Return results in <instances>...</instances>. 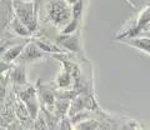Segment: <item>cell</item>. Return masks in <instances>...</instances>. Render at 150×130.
<instances>
[{"label":"cell","mask_w":150,"mask_h":130,"mask_svg":"<svg viewBox=\"0 0 150 130\" xmlns=\"http://www.w3.org/2000/svg\"><path fill=\"white\" fill-rule=\"evenodd\" d=\"M13 6L15 10L16 18L24 24L30 31L36 29V11L33 1H21L14 0Z\"/></svg>","instance_id":"6da1fadb"},{"label":"cell","mask_w":150,"mask_h":130,"mask_svg":"<svg viewBox=\"0 0 150 130\" xmlns=\"http://www.w3.org/2000/svg\"><path fill=\"white\" fill-rule=\"evenodd\" d=\"M70 13L71 11L68 6V3H64L63 0H53L50 3L49 18L55 25H67L70 21Z\"/></svg>","instance_id":"7a4b0ae2"},{"label":"cell","mask_w":150,"mask_h":130,"mask_svg":"<svg viewBox=\"0 0 150 130\" xmlns=\"http://www.w3.org/2000/svg\"><path fill=\"white\" fill-rule=\"evenodd\" d=\"M19 96H20V100H23V103L25 104L31 120H35L39 115V103H38L36 98V90L33 86H29L26 90L20 91Z\"/></svg>","instance_id":"3957f363"},{"label":"cell","mask_w":150,"mask_h":130,"mask_svg":"<svg viewBox=\"0 0 150 130\" xmlns=\"http://www.w3.org/2000/svg\"><path fill=\"white\" fill-rule=\"evenodd\" d=\"M44 57V52H41L35 43H29L25 45L23 53L19 57V60H21V63H26V61H34V60L41 59Z\"/></svg>","instance_id":"277c9868"},{"label":"cell","mask_w":150,"mask_h":130,"mask_svg":"<svg viewBox=\"0 0 150 130\" xmlns=\"http://www.w3.org/2000/svg\"><path fill=\"white\" fill-rule=\"evenodd\" d=\"M56 43L60 44L64 49L69 50V52H79V40L76 35H67L63 34L62 36H59L56 39Z\"/></svg>","instance_id":"5b68a950"},{"label":"cell","mask_w":150,"mask_h":130,"mask_svg":"<svg viewBox=\"0 0 150 130\" xmlns=\"http://www.w3.org/2000/svg\"><path fill=\"white\" fill-rule=\"evenodd\" d=\"M26 44H20V45H14V46H10V48H8L5 50V53L1 55V59L4 61H6L10 64L11 61H14L15 59H18L20 57V54L23 53V50H24Z\"/></svg>","instance_id":"8992f818"},{"label":"cell","mask_w":150,"mask_h":130,"mask_svg":"<svg viewBox=\"0 0 150 130\" xmlns=\"http://www.w3.org/2000/svg\"><path fill=\"white\" fill-rule=\"evenodd\" d=\"M11 78H13V81L15 85H19V86L25 85L26 84V73H25L24 65L20 64V65H18V66L14 68Z\"/></svg>","instance_id":"52a82bcc"},{"label":"cell","mask_w":150,"mask_h":130,"mask_svg":"<svg viewBox=\"0 0 150 130\" xmlns=\"http://www.w3.org/2000/svg\"><path fill=\"white\" fill-rule=\"evenodd\" d=\"M124 41L143 50V52L150 53V38H148V36H145V38H130V39H125Z\"/></svg>","instance_id":"ba28073f"},{"label":"cell","mask_w":150,"mask_h":130,"mask_svg":"<svg viewBox=\"0 0 150 130\" xmlns=\"http://www.w3.org/2000/svg\"><path fill=\"white\" fill-rule=\"evenodd\" d=\"M38 93H39V98L41 100H43V103L46 105V106H54L55 105V94L51 90L46 89V88H40L39 90H38Z\"/></svg>","instance_id":"9c48e42d"},{"label":"cell","mask_w":150,"mask_h":130,"mask_svg":"<svg viewBox=\"0 0 150 130\" xmlns=\"http://www.w3.org/2000/svg\"><path fill=\"white\" fill-rule=\"evenodd\" d=\"M11 29L14 30V32H15L16 35L24 36V38H26V36H29L31 34V31L28 29V28L18 19V18H15V19L13 20V23H11Z\"/></svg>","instance_id":"30bf717a"},{"label":"cell","mask_w":150,"mask_h":130,"mask_svg":"<svg viewBox=\"0 0 150 130\" xmlns=\"http://www.w3.org/2000/svg\"><path fill=\"white\" fill-rule=\"evenodd\" d=\"M56 84H58L60 89H68L71 85V75H70V73L65 70L62 74H59L58 78H56Z\"/></svg>","instance_id":"8fae6325"},{"label":"cell","mask_w":150,"mask_h":130,"mask_svg":"<svg viewBox=\"0 0 150 130\" xmlns=\"http://www.w3.org/2000/svg\"><path fill=\"white\" fill-rule=\"evenodd\" d=\"M55 109H56V113H58V115L59 117H64L65 114H67V111L69 110V108H70V100H68V99H62L60 98L59 100H56L55 101Z\"/></svg>","instance_id":"7c38bea8"},{"label":"cell","mask_w":150,"mask_h":130,"mask_svg":"<svg viewBox=\"0 0 150 130\" xmlns=\"http://www.w3.org/2000/svg\"><path fill=\"white\" fill-rule=\"evenodd\" d=\"M15 111H16L18 118L20 119V120H23V122H26V120H31L30 115H29V111H28L25 104L23 103V100H19L18 103H16Z\"/></svg>","instance_id":"4fadbf2b"},{"label":"cell","mask_w":150,"mask_h":130,"mask_svg":"<svg viewBox=\"0 0 150 130\" xmlns=\"http://www.w3.org/2000/svg\"><path fill=\"white\" fill-rule=\"evenodd\" d=\"M34 43L39 46V49L41 52L44 53H63L64 50H62L60 48H56L54 45H50L48 43H45V41H40V40H35Z\"/></svg>","instance_id":"5bb4252c"},{"label":"cell","mask_w":150,"mask_h":130,"mask_svg":"<svg viewBox=\"0 0 150 130\" xmlns=\"http://www.w3.org/2000/svg\"><path fill=\"white\" fill-rule=\"evenodd\" d=\"M83 9H84V1L83 0H78L76 3L73 4V8H71V15H73V19H76L79 20L83 15Z\"/></svg>","instance_id":"9a60e30c"},{"label":"cell","mask_w":150,"mask_h":130,"mask_svg":"<svg viewBox=\"0 0 150 130\" xmlns=\"http://www.w3.org/2000/svg\"><path fill=\"white\" fill-rule=\"evenodd\" d=\"M78 26H79V20L76 19H73L70 20L67 25L63 28L62 30V34H67V35H70V34H74L75 31L78 30Z\"/></svg>","instance_id":"2e32d148"},{"label":"cell","mask_w":150,"mask_h":130,"mask_svg":"<svg viewBox=\"0 0 150 130\" xmlns=\"http://www.w3.org/2000/svg\"><path fill=\"white\" fill-rule=\"evenodd\" d=\"M75 126L78 129H95L99 125H98L96 122H94V120H83L79 124H75Z\"/></svg>","instance_id":"e0dca14e"},{"label":"cell","mask_w":150,"mask_h":130,"mask_svg":"<svg viewBox=\"0 0 150 130\" xmlns=\"http://www.w3.org/2000/svg\"><path fill=\"white\" fill-rule=\"evenodd\" d=\"M35 122V124H34V128L35 129H39V128H41V129H46V128H49V125L46 124V119L43 117V115H38V118L34 120Z\"/></svg>","instance_id":"ac0fdd59"},{"label":"cell","mask_w":150,"mask_h":130,"mask_svg":"<svg viewBox=\"0 0 150 130\" xmlns=\"http://www.w3.org/2000/svg\"><path fill=\"white\" fill-rule=\"evenodd\" d=\"M8 70H10V64L4 61L3 59H0V76H1L3 74L5 71H8Z\"/></svg>","instance_id":"d6986e66"},{"label":"cell","mask_w":150,"mask_h":130,"mask_svg":"<svg viewBox=\"0 0 150 130\" xmlns=\"http://www.w3.org/2000/svg\"><path fill=\"white\" fill-rule=\"evenodd\" d=\"M59 128L60 129H70L71 128V124H70V122H68V119L67 118H64L62 119V124L59 125Z\"/></svg>","instance_id":"ffe728a7"},{"label":"cell","mask_w":150,"mask_h":130,"mask_svg":"<svg viewBox=\"0 0 150 130\" xmlns=\"http://www.w3.org/2000/svg\"><path fill=\"white\" fill-rule=\"evenodd\" d=\"M4 99H5V89H4V86H0V106L3 105Z\"/></svg>","instance_id":"44dd1931"},{"label":"cell","mask_w":150,"mask_h":130,"mask_svg":"<svg viewBox=\"0 0 150 130\" xmlns=\"http://www.w3.org/2000/svg\"><path fill=\"white\" fill-rule=\"evenodd\" d=\"M8 48H6V45L5 44H0V57L5 53V50H6Z\"/></svg>","instance_id":"7402d4cb"},{"label":"cell","mask_w":150,"mask_h":130,"mask_svg":"<svg viewBox=\"0 0 150 130\" xmlns=\"http://www.w3.org/2000/svg\"><path fill=\"white\" fill-rule=\"evenodd\" d=\"M76 1H78V0H67V3L68 4H71V5H73L74 3H76Z\"/></svg>","instance_id":"603a6c76"},{"label":"cell","mask_w":150,"mask_h":130,"mask_svg":"<svg viewBox=\"0 0 150 130\" xmlns=\"http://www.w3.org/2000/svg\"><path fill=\"white\" fill-rule=\"evenodd\" d=\"M145 29H146V30H148V29H150V23H149V24H148V26H146V28H145Z\"/></svg>","instance_id":"cb8c5ba5"},{"label":"cell","mask_w":150,"mask_h":130,"mask_svg":"<svg viewBox=\"0 0 150 130\" xmlns=\"http://www.w3.org/2000/svg\"><path fill=\"white\" fill-rule=\"evenodd\" d=\"M21 1H34V0H21Z\"/></svg>","instance_id":"d4e9b609"}]
</instances>
